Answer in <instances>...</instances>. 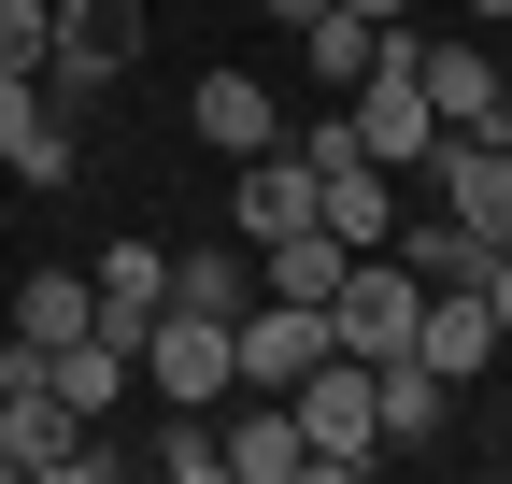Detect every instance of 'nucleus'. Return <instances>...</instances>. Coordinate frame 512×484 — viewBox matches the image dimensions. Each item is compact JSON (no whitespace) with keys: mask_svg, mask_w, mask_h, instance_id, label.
<instances>
[{"mask_svg":"<svg viewBox=\"0 0 512 484\" xmlns=\"http://www.w3.org/2000/svg\"><path fill=\"white\" fill-rule=\"evenodd\" d=\"M15 328H29V342H72V328H100L86 271H29V285H15Z\"/></svg>","mask_w":512,"mask_h":484,"instance_id":"nucleus-17","label":"nucleus"},{"mask_svg":"<svg viewBox=\"0 0 512 484\" xmlns=\"http://www.w3.org/2000/svg\"><path fill=\"white\" fill-rule=\"evenodd\" d=\"M86 299H100V328H114V342H143V314L171 299V257H157V242H114V257L86 271Z\"/></svg>","mask_w":512,"mask_h":484,"instance_id":"nucleus-14","label":"nucleus"},{"mask_svg":"<svg viewBox=\"0 0 512 484\" xmlns=\"http://www.w3.org/2000/svg\"><path fill=\"white\" fill-rule=\"evenodd\" d=\"M43 399H57V413H114V399H128V342H114V328L43 342Z\"/></svg>","mask_w":512,"mask_h":484,"instance_id":"nucleus-12","label":"nucleus"},{"mask_svg":"<svg viewBox=\"0 0 512 484\" xmlns=\"http://www.w3.org/2000/svg\"><path fill=\"white\" fill-rule=\"evenodd\" d=\"M370 428H384V456H399V442H441V428H456V385H441L427 356H384V371H370Z\"/></svg>","mask_w":512,"mask_h":484,"instance_id":"nucleus-8","label":"nucleus"},{"mask_svg":"<svg viewBox=\"0 0 512 484\" xmlns=\"http://www.w3.org/2000/svg\"><path fill=\"white\" fill-rule=\"evenodd\" d=\"M285 413H299V456L328 470V484L384 470V428H370V356H313V371L285 385Z\"/></svg>","mask_w":512,"mask_h":484,"instance_id":"nucleus-1","label":"nucleus"},{"mask_svg":"<svg viewBox=\"0 0 512 484\" xmlns=\"http://www.w3.org/2000/svg\"><path fill=\"white\" fill-rule=\"evenodd\" d=\"M200 143H214V157H256V143H285V100L256 86V72H200Z\"/></svg>","mask_w":512,"mask_h":484,"instance_id":"nucleus-13","label":"nucleus"},{"mask_svg":"<svg viewBox=\"0 0 512 484\" xmlns=\"http://www.w3.org/2000/svg\"><path fill=\"white\" fill-rule=\"evenodd\" d=\"M256 15H271V29H313V15H328V0H256Z\"/></svg>","mask_w":512,"mask_h":484,"instance_id":"nucleus-21","label":"nucleus"},{"mask_svg":"<svg viewBox=\"0 0 512 484\" xmlns=\"http://www.w3.org/2000/svg\"><path fill=\"white\" fill-rule=\"evenodd\" d=\"M498 356H512V342H498Z\"/></svg>","mask_w":512,"mask_h":484,"instance_id":"nucleus-26","label":"nucleus"},{"mask_svg":"<svg viewBox=\"0 0 512 484\" xmlns=\"http://www.w3.org/2000/svg\"><path fill=\"white\" fill-rule=\"evenodd\" d=\"M171 299H185V314H242V299H256V242H242V228L171 242Z\"/></svg>","mask_w":512,"mask_h":484,"instance_id":"nucleus-11","label":"nucleus"},{"mask_svg":"<svg viewBox=\"0 0 512 484\" xmlns=\"http://www.w3.org/2000/svg\"><path fill=\"white\" fill-rule=\"evenodd\" d=\"M413 314H427V285L370 242V257L328 285V356H370V371H384V356H413Z\"/></svg>","mask_w":512,"mask_h":484,"instance_id":"nucleus-3","label":"nucleus"},{"mask_svg":"<svg viewBox=\"0 0 512 484\" xmlns=\"http://www.w3.org/2000/svg\"><path fill=\"white\" fill-rule=\"evenodd\" d=\"M157 470H171V484H228V442H214V413H171Z\"/></svg>","mask_w":512,"mask_h":484,"instance_id":"nucleus-18","label":"nucleus"},{"mask_svg":"<svg viewBox=\"0 0 512 484\" xmlns=\"http://www.w3.org/2000/svg\"><path fill=\"white\" fill-rule=\"evenodd\" d=\"M313 228H328V242H356V257H370V242L399 228V171H370V157L313 171Z\"/></svg>","mask_w":512,"mask_h":484,"instance_id":"nucleus-10","label":"nucleus"},{"mask_svg":"<svg viewBox=\"0 0 512 484\" xmlns=\"http://www.w3.org/2000/svg\"><path fill=\"white\" fill-rule=\"evenodd\" d=\"M356 271V242H328V228H285V242H256V285L271 299H313V314H328V285Z\"/></svg>","mask_w":512,"mask_h":484,"instance_id":"nucleus-15","label":"nucleus"},{"mask_svg":"<svg viewBox=\"0 0 512 484\" xmlns=\"http://www.w3.org/2000/svg\"><path fill=\"white\" fill-rule=\"evenodd\" d=\"M342 15H370V29H413V0H342Z\"/></svg>","mask_w":512,"mask_h":484,"instance_id":"nucleus-22","label":"nucleus"},{"mask_svg":"<svg viewBox=\"0 0 512 484\" xmlns=\"http://www.w3.org/2000/svg\"><path fill=\"white\" fill-rule=\"evenodd\" d=\"M484 129H498V143H512V86H498V114H484Z\"/></svg>","mask_w":512,"mask_h":484,"instance_id":"nucleus-24","label":"nucleus"},{"mask_svg":"<svg viewBox=\"0 0 512 484\" xmlns=\"http://www.w3.org/2000/svg\"><path fill=\"white\" fill-rule=\"evenodd\" d=\"M128 57H143V0H57V57H43V100H72V114H86V86H114Z\"/></svg>","mask_w":512,"mask_h":484,"instance_id":"nucleus-4","label":"nucleus"},{"mask_svg":"<svg viewBox=\"0 0 512 484\" xmlns=\"http://www.w3.org/2000/svg\"><path fill=\"white\" fill-rule=\"evenodd\" d=\"M413 356H427L441 385L498 371V314H484V285H427V314H413Z\"/></svg>","mask_w":512,"mask_h":484,"instance_id":"nucleus-6","label":"nucleus"},{"mask_svg":"<svg viewBox=\"0 0 512 484\" xmlns=\"http://www.w3.org/2000/svg\"><path fill=\"white\" fill-rule=\"evenodd\" d=\"M86 428H100V413H57L43 385H29V399H0V456H15L29 484H72V456H86Z\"/></svg>","mask_w":512,"mask_h":484,"instance_id":"nucleus-9","label":"nucleus"},{"mask_svg":"<svg viewBox=\"0 0 512 484\" xmlns=\"http://www.w3.org/2000/svg\"><path fill=\"white\" fill-rule=\"evenodd\" d=\"M0 470H15V456H0Z\"/></svg>","mask_w":512,"mask_h":484,"instance_id":"nucleus-25","label":"nucleus"},{"mask_svg":"<svg viewBox=\"0 0 512 484\" xmlns=\"http://www.w3.org/2000/svg\"><path fill=\"white\" fill-rule=\"evenodd\" d=\"M43 114H57V100H43V72H0V171L43 143Z\"/></svg>","mask_w":512,"mask_h":484,"instance_id":"nucleus-20","label":"nucleus"},{"mask_svg":"<svg viewBox=\"0 0 512 484\" xmlns=\"http://www.w3.org/2000/svg\"><path fill=\"white\" fill-rule=\"evenodd\" d=\"M285 43L313 57V86H356L370 57H384V29H370V15H342V0H328V15H313V29H285Z\"/></svg>","mask_w":512,"mask_h":484,"instance_id":"nucleus-16","label":"nucleus"},{"mask_svg":"<svg viewBox=\"0 0 512 484\" xmlns=\"http://www.w3.org/2000/svg\"><path fill=\"white\" fill-rule=\"evenodd\" d=\"M470 15H484V29H512V0H470Z\"/></svg>","mask_w":512,"mask_h":484,"instance_id":"nucleus-23","label":"nucleus"},{"mask_svg":"<svg viewBox=\"0 0 512 484\" xmlns=\"http://www.w3.org/2000/svg\"><path fill=\"white\" fill-rule=\"evenodd\" d=\"M57 57V0H0V72H43Z\"/></svg>","mask_w":512,"mask_h":484,"instance_id":"nucleus-19","label":"nucleus"},{"mask_svg":"<svg viewBox=\"0 0 512 484\" xmlns=\"http://www.w3.org/2000/svg\"><path fill=\"white\" fill-rule=\"evenodd\" d=\"M228 228H242V242H285V228H313V171H299L285 143H256V157H242V186H228Z\"/></svg>","mask_w":512,"mask_h":484,"instance_id":"nucleus-7","label":"nucleus"},{"mask_svg":"<svg viewBox=\"0 0 512 484\" xmlns=\"http://www.w3.org/2000/svg\"><path fill=\"white\" fill-rule=\"evenodd\" d=\"M399 43H413V29H399ZM413 86H427V114H441V129H484L512 72H498V43H456V29H427V43H413Z\"/></svg>","mask_w":512,"mask_h":484,"instance_id":"nucleus-5","label":"nucleus"},{"mask_svg":"<svg viewBox=\"0 0 512 484\" xmlns=\"http://www.w3.org/2000/svg\"><path fill=\"white\" fill-rule=\"evenodd\" d=\"M128 371H143L171 413H214L242 371H228V314H185V299H157L143 314V342H128Z\"/></svg>","mask_w":512,"mask_h":484,"instance_id":"nucleus-2","label":"nucleus"}]
</instances>
